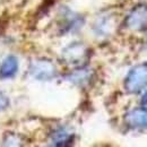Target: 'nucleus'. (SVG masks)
I'll use <instances>...</instances> for the list:
<instances>
[{
    "mask_svg": "<svg viewBox=\"0 0 147 147\" xmlns=\"http://www.w3.org/2000/svg\"><path fill=\"white\" fill-rule=\"evenodd\" d=\"M125 122L134 129H147V109L136 108L125 115Z\"/></svg>",
    "mask_w": 147,
    "mask_h": 147,
    "instance_id": "5",
    "label": "nucleus"
},
{
    "mask_svg": "<svg viewBox=\"0 0 147 147\" xmlns=\"http://www.w3.org/2000/svg\"><path fill=\"white\" fill-rule=\"evenodd\" d=\"M18 59L13 55H7L0 65V78H13L18 71Z\"/></svg>",
    "mask_w": 147,
    "mask_h": 147,
    "instance_id": "6",
    "label": "nucleus"
},
{
    "mask_svg": "<svg viewBox=\"0 0 147 147\" xmlns=\"http://www.w3.org/2000/svg\"><path fill=\"white\" fill-rule=\"evenodd\" d=\"M9 105V100L8 97L6 96V94L3 92L0 91V112L3 110H6Z\"/></svg>",
    "mask_w": 147,
    "mask_h": 147,
    "instance_id": "10",
    "label": "nucleus"
},
{
    "mask_svg": "<svg viewBox=\"0 0 147 147\" xmlns=\"http://www.w3.org/2000/svg\"><path fill=\"white\" fill-rule=\"evenodd\" d=\"M47 147H59V146H47Z\"/></svg>",
    "mask_w": 147,
    "mask_h": 147,
    "instance_id": "12",
    "label": "nucleus"
},
{
    "mask_svg": "<svg viewBox=\"0 0 147 147\" xmlns=\"http://www.w3.org/2000/svg\"><path fill=\"white\" fill-rule=\"evenodd\" d=\"M143 103L147 107V92L145 93V94H144V96H143Z\"/></svg>",
    "mask_w": 147,
    "mask_h": 147,
    "instance_id": "11",
    "label": "nucleus"
},
{
    "mask_svg": "<svg viewBox=\"0 0 147 147\" xmlns=\"http://www.w3.org/2000/svg\"><path fill=\"white\" fill-rule=\"evenodd\" d=\"M92 77V73L87 69H78V70H75L73 74H70L69 76V79L70 82H73L75 84H78V85H83V84H86L90 82Z\"/></svg>",
    "mask_w": 147,
    "mask_h": 147,
    "instance_id": "8",
    "label": "nucleus"
},
{
    "mask_svg": "<svg viewBox=\"0 0 147 147\" xmlns=\"http://www.w3.org/2000/svg\"><path fill=\"white\" fill-rule=\"evenodd\" d=\"M126 26L131 31H143L147 28V5H137L126 17Z\"/></svg>",
    "mask_w": 147,
    "mask_h": 147,
    "instance_id": "3",
    "label": "nucleus"
},
{
    "mask_svg": "<svg viewBox=\"0 0 147 147\" xmlns=\"http://www.w3.org/2000/svg\"><path fill=\"white\" fill-rule=\"evenodd\" d=\"M1 147H22V143L16 135H7Z\"/></svg>",
    "mask_w": 147,
    "mask_h": 147,
    "instance_id": "9",
    "label": "nucleus"
},
{
    "mask_svg": "<svg viewBox=\"0 0 147 147\" xmlns=\"http://www.w3.org/2000/svg\"><path fill=\"white\" fill-rule=\"evenodd\" d=\"M71 137H73L71 132L65 128L57 129L53 132V135H52V139L55 143V146L59 147H62L67 143H69L71 140Z\"/></svg>",
    "mask_w": 147,
    "mask_h": 147,
    "instance_id": "7",
    "label": "nucleus"
},
{
    "mask_svg": "<svg viewBox=\"0 0 147 147\" xmlns=\"http://www.w3.org/2000/svg\"><path fill=\"white\" fill-rule=\"evenodd\" d=\"M147 86V62L135 66L130 69L126 80L125 88L128 93H138Z\"/></svg>",
    "mask_w": 147,
    "mask_h": 147,
    "instance_id": "1",
    "label": "nucleus"
},
{
    "mask_svg": "<svg viewBox=\"0 0 147 147\" xmlns=\"http://www.w3.org/2000/svg\"><path fill=\"white\" fill-rule=\"evenodd\" d=\"M31 75L38 80H50L57 76V68L51 60L36 59L31 62L30 66Z\"/></svg>",
    "mask_w": 147,
    "mask_h": 147,
    "instance_id": "2",
    "label": "nucleus"
},
{
    "mask_svg": "<svg viewBox=\"0 0 147 147\" xmlns=\"http://www.w3.org/2000/svg\"><path fill=\"white\" fill-rule=\"evenodd\" d=\"M88 57V49L83 43H71L62 51V59L74 66H79L86 61Z\"/></svg>",
    "mask_w": 147,
    "mask_h": 147,
    "instance_id": "4",
    "label": "nucleus"
}]
</instances>
